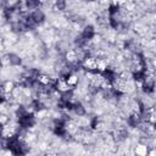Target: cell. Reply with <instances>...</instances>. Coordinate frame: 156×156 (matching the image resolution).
<instances>
[{"mask_svg": "<svg viewBox=\"0 0 156 156\" xmlns=\"http://www.w3.org/2000/svg\"><path fill=\"white\" fill-rule=\"evenodd\" d=\"M17 123H18V126H20L21 128L29 130L30 128H33V127L37 124V118H35V116H34V112H29V111H28L24 116L17 118Z\"/></svg>", "mask_w": 156, "mask_h": 156, "instance_id": "cell-1", "label": "cell"}, {"mask_svg": "<svg viewBox=\"0 0 156 156\" xmlns=\"http://www.w3.org/2000/svg\"><path fill=\"white\" fill-rule=\"evenodd\" d=\"M2 63H7L9 66H12V67H18L22 65V58L20 55L15 54V52H9L7 55H5L2 58H1Z\"/></svg>", "mask_w": 156, "mask_h": 156, "instance_id": "cell-2", "label": "cell"}, {"mask_svg": "<svg viewBox=\"0 0 156 156\" xmlns=\"http://www.w3.org/2000/svg\"><path fill=\"white\" fill-rule=\"evenodd\" d=\"M30 20H32L37 26L43 24V23L45 22V20H46L45 12H44L41 9H35V10H33V11L30 12Z\"/></svg>", "mask_w": 156, "mask_h": 156, "instance_id": "cell-3", "label": "cell"}, {"mask_svg": "<svg viewBox=\"0 0 156 156\" xmlns=\"http://www.w3.org/2000/svg\"><path fill=\"white\" fill-rule=\"evenodd\" d=\"M141 122H143V121H141L140 113L136 112V111H133V112L129 113L128 117H127V124H128L130 128H136Z\"/></svg>", "mask_w": 156, "mask_h": 156, "instance_id": "cell-4", "label": "cell"}, {"mask_svg": "<svg viewBox=\"0 0 156 156\" xmlns=\"http://www.w3.org/2000/svg\"><path fill=\"white\" fill-rule=\"evenodd\" d=\"M10 30L15 34H22L27 30V28L22 21H13L10 23Z\"/></svg>", "mask_w": 156, "mask_h": 156, "instance_id": "cell-5", "label": "cell"}, {"mask_svg": "<svg viewBox=\"0 0 156 156\" xmlns=\"http://www.w3.org/2000/svg\"><path fill=\"white\" fill-rule=\"evenodd\" d=\"M71 111L76 116H78V117H83L87 113V108H85V106L80 101H74L73 105H72V110Z\"/></svg>", "mask_w": 156, "mask_h": 156, "instance_id": "cell-6", "label": "cell"}, {"mask_svg": "<svg viewBox=\"0 0 156 156\" xmlns=\"http://www.w3.org/2000/svg\"><path fill=\"white\" fill-rule=\"evenodd\" d=\"M80 34H82L87 40H93V38L95 37V28H94V26H91V24L84 26Z\"/></svg>", "mask_w": 156, "mask_h": 156, "instance_id": "cell-7", "label": "cell"}, {"mask_svg": "<svg viewBox=\"0 0 156 156\" xmlns=\"http://www.w3.org/2000/svg\"><path fill=\"white\" fill-rule=\"evenodd\" d=\"M24 9L26 10H29V11H33L35 9H39L40 5H41V1L40 0H24Z\"/></svg>", "mask_w": 156, "mask_h": 156, "instance_id": "cell-8", "label": "cell"}, {"mask_svg": "<svg viewBox=\"0 0 156 156\" xmlns=\"http://www.w3.org/2000/svg\"><path fill=\"white\" fill-rule=\"evenodd\" d=\"M52 6L57 11H65L67 9V0H52Z\"/></svg>", "mask_w": 156, "mask_h": 156, "instance_id": "cell-9", "label": "cell"}, {"mask_svg": "<svg viewBox=\"0 0 156 156\" xmlns=\"http://www.w3.org/2000/svg\"><path fill=\"white\" fill-rule=\"evenodd\" d=\"M9 122H10V117H9L7 115H5L4 112H0V124L5 126V124H7Z\"/></svg>", "mask_w": 156, "mask_h": 156, "instance_id": "cell-10", "label": "cell"}, {"mask_svg": "<svg viewBox=\"0 0 156 156\" xmlns=\"http://www.w3.org/2000/svg\"><path fill=\"white\" fill-rule=\"evenodd\" d=\"M2 66H4V63H2V61H1V58H0V69L2 68Z\"/></svg>", "mask_w": 156, "mask_h": 156, "instance_id": "cell-11", "label": "cell"}]
</instances>
